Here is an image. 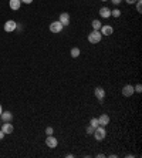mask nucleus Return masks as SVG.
I'll use <instances>...</instances> for the list:
<instances>
[{"label":"nucleus","instance_id":"obj_1","mask_svg":"<svg viewBox=\"0 0 142 158\" xmlns=\"http://www.w3.org/2000/svg\"><path fill=\"white\" fill-rule=\"evenodd\" d=\"M102 40V34L99 33V30H92V32L88 34V42L91 44H97Z\"/></svg>","mask_w":142,"mask_h":158},{"label":"nucleus","instance_id":"obj_2","mask_svg":"<svg viewBox=\"0 0 142 158\" xmlns=\"http://www.w3.org/2000/svg\"><path fill=\"white\" fill-rule=\"evenodd\" d=\"M92 135H94V138H95L97 141H102V140L105 138V135H107V131H105V128H104L102 126H98L95 130H94Z\"/></svg>","mask_w":142,"mask_h":158},{"label":"nucleus","instance_id":"obj_3","mask_svg":"<svg viewBox=\"0 0 142 158\" xmlns=\"http://www.w3.org/2000/svg\"><path fill=\"white\" fill-rule=\"evenodd\" d=\"M94 94L97 97V100L99 101V104H102V103H104V98H105V90H104L102 87H95Z\"/></svg>","mask_w":142,"mask_h":158},{"label":"nucleus","instance_id":"obj_4","mask_svg":"<svg viewBox=\"0 0 142 158\" xmlns=\"http://www.w3.org/2000/svg\"><path fill=\"white\" fill-rule=\"evenodd\" d=\"M45 145L48 148H55L58 145V140L54 137V134L53 135H47V138H45Z\"/></svg>","mask_w":142,"mask_h":158},{"label":"nucleus","instance_id":"obj_5","mask_svg":"<svg viewBox=\"0 0 142 158\" xmlns=\"http://www.w3.org/2000/svg\"><path fill=\"white\" fill-rule=\"evenodd\" d=\"M63 27H64V26H63V24H61V23H60V21L57 20V21H53V23H50V32L51 33H60L61 32V30H63Z\"/></svg>","mask_w":142,"mask_h":158},{"label":"nucleus","instance_id":"obj_6","mask_svg":"<svg viewBox=\"0 0 142 158\" xmlns=\"http://www.w3.org/2000/svg\"><path fill=\"white\" fill-rule=\"evenodd\" d=\"M16 29H17V23L14 20H7L4 23V32L11 33V32H14Z\"/></svg>","mask_w":142,"mask_h":158},{"label":"nucleus","instance_id":"obj_7","mask_svg":"<svg viewBox=\"0 0 142 158\" xmlns=\"http://www.w3.org/2000/svg\"><path fill=\"white\" fill-rule=\"evenodd\" d=\"M134 93H135L134 85L127 84V85L122 87V95H124V97H131V95H134Z\"/></svg>","mask_w":142,"mask_h":158},{"label":"nucleus","instance_id":"obj_8","mask_svg":"<svg viewBox=\"0 0 142 158\" xmlns=\"http://www.w3.org/2000/svg\"><path fill=\"white\" fill-rule=\"evenodd\" d=\"M99 33H101L102 36H111V34L114 33V29H112V26H109V24H105V26H101V29H99Z\"/></svg>","mask_w":142,"mask_h":158},{"label":"nucleus","instance_id":"obj_9","mask_svg":"<svg viewBox=\"0 0 142 158\" xmlns=\"http://www.w3.org/2000/svg\"><path fill=\"white\" fill-rule=\"evenodd\" d=\"M0 130L4 133V134H11L14 131V127L11 126V123H4L3 126L0 127Z\"/></svg>","mask_w":142,"mask_h":158},{"label":"nucleus","instance_id":"obj_10","mask_svg":"<svg viewBox=\"0 0 142 158\" xmlns=\"http://www.w3.org/2000/svg\"><path fill=\"white\" fill-rule=\"evenodd\" d=\"M109 121H111V118H109L108 114H101V116H99V118H98L99 126H102V127L108 126V124H109Z\"/></svg>","mask_w":142,"mask_h":158},{"label":"nucleus","instance_id":"obj_11","mask_svg":"<svg viewBox=\"0 0 142 158\" xmlns=\"http://www.w3.org/2000/svg\"><path fill=\"white\" fill-rule=\"evenodd\" d=\"M11 118H13V114H11L10 111H3V113L0 114V120H1L3 123H10Z\"/></svg>","mask_w":142,"mask_h":158},{"label":"nucleus","instance_id":"obj_12","mask_svg":"<svg viewBox=\"0 0 142 158\" xmlns=\"http://www.w3.org/2000/svg\"><path fill=\"white\" fill-rule=\"evenodd\" d=\"M58 21H60L63 26H68V24H70V14H68V13H61Z\"/></svg>","mask_w":142,"mask_h":158},{"label":"nucleus","instance_id":"obj_13","mask_svg":"<svg viewBox=\"0 0 142 158\" xmlns=\"http://www.w3.org/2000/svg\"><path fill=\"white\" fill-rule=\"evenodd\" d=\"M99 16L102 17V19H108V17H111V9H108V7H101L99 9Z\"/></svg>","mask_w":142,"mask_h":158},{"label":"nucleus","instance_id":"obj_14","mask_svg":"<svg viewBox=\"0 0 142 158\" xmlns=\"http://www.w3.org/2000/svg\"><path fill=\"white\" fill-rule=\"evenodd\" d=\"M9 6L11 10H19L22 6V0H9Z\"/></svg>","mask_w":142,"mask_h":158},{"label":"nucleus","instance_id":"obj_15","mask_svg":"<svg viewBox=\"0 0 142 158\" xmlns=\"http://www.w3.org/2000/svg\"><path fill=\"white\" fill-rule=\"evenodd\" d=\"M70 54H71V57H73V59H77V57H80V54H81V50H80L78 47H74V49H71Z\"/></svg>","mask_w":142,"mask_h":158},{"label":"nucleus","instance_id":"obj_16","mask_svg":"<svg viewBox=\"0 0 142 158\" xmlns=\"http://www.w3.org/2000/svg\"><path fill=\"white\" fill-rule=\"evenodd\" d=\"M91 26H92V29H94V30H99L102 24H101V21H99L98 19H95V20H92V23H91Z\"/></svg>","mask_w":142,"mask_h":158},{"label":"nucleus","instance_id":"obj_17","mask_svg":"<svg viewBox=\"0 0 142 158\" xmlns=\"http://www.w3.org/2000/svg\"><path fill=\"white\" fill-rule=\"evenodd\" d=\"M111 16L115 17V19H118V17L121 16V10L120 9H114V10H111Z\"/></svg>","mask_w":142,"mask_h":158},{"label":"nucleus","instance_id":"obj_18","mask_svg":"<svg viewBox=\"0 0 142 158\" xmlns=\"http://www.w3.org/2000/svg\"><path fill=\"white\" fill-rule=\"evenodd\" d=\"M90 126H92V127H94V128H97V127L99 126L98 118H91V120H90Z\"/></svg>","mask_w":142,"mask_h":158},{"label":"nucleus","instance_id":"obj_19","mask_svg":"<svg viewBox=\"0 0 142 158\" xmlns=\"http://www.w3.org/2000/svg\"><path fill=\"white\" fill-rule=\"evenodd\" d=\"M45 134H47V135H53V134H54V128H53V127H47V128H45Z\"/></svg>","mask_w":142,"mask_h":158},{"label":"nucleus","instance_id":"obj_20","mask_svg":"<svg viewBox=\"0 0 142 158\" xmlns=\"http://www.w3.org/2000/svg\"><path fill=\"white\" fill-rule=\"evenodd\" d=\"M136 11H138V13H142V3H141V0H136Z\"/></svg>","mask_w":142,"mask_h":158},{"label":"nucleus","instance_id":"obj_21","mask_svg":"<svg viewBox=\"0 0 142 158\" xmlns=\"http://www.w3.org/2000/svg\"><path fill=\"white\" fill-rule=\"evenodd\" d=\"M134 90H135V93H138V94H139V93H142V85L141 84H136L135 87H134Z\"/></svg>","mask_w":142,"mask_h":158},{"label":"nucleus","instance_id":"obj_22","mask_svg":"<svg viewBox=\"0 0 142 158\" xmlns=\"http://www.w3.org/2000/svg\"><path fill=\"white\" fill-rule=\"evenodd\" d=\"M94 130H95V128H94V127H92V126H88L87 128H85V131H87V134H92V133H94Z\"/></svg>","mask_w":142,"mask_h":158},{"label":"nucleus","instance_id":"obj_23","mask_svg":"<svg viewBox=\"0 0 142 158\" xmlns=\"http://www.w3.org/2000/svg\"><path fill=\"white\" fill-rule=\"evenodd\" d=\"M111 1H112V4H115V6H118V4H120L121 1H122V0H111Z\"/></svg>","mask_w":142,"mask_h":158},{"label":"nucleus","instance_id":"obj_24","mask_svg":"<svg viewBox=\"0 0 142 158\" xmlns=\"http://www.w3.org/2000/svg\"><path fill=\"white\" fill-rule=\"evenodd\" d=\"M22 3H24V4H30V3H33V0H22Z\"/></svg>","mask_w":142,"mask_h":158},{"label":"nucleus","instance_id":"obj_25","mask_svg":"<svg viewBox=\"0 0 142 158\" xmlns=\"http://www.w3.org/2000/svg\"><path fill=\"white\" fill-rule=\"evenodd\" d=\"M128 4H134V3H136V0H125Z\"/></svg>","mask_w":142,"mask_h":158},{"label":"nucleus","instance_id":"obj_26","mask_svg":"<svg viewBox=\"0 0 142 158\" xmlns=\"http://www.w3.org/2000/svg\"><path fill=\"white\" fill-rule=\"evenodd\" d=\"M4 135H6V134H4V133L0 130V140H3V138H4Z\"/></svg>","mask_w":142,"mask_h":158},{"label":"nucleus","instance_id":"obj_27","mask_svg":"<svg viewBox=\"0 0 142 158\" xmlns=\"http://www.w3.org/2000/svg\"><path fill=\"white\" fill-rule=\"evenodd\" d=\"M3 113V108H1V104H0V114Z\"/></svg>","mask_w":142,"mask_h":158},{"label":"nucleus","instance_id":"obj_28","mask_svg":"<svg viewBox=\"0 0 142 158\" xmlns=\"http://www.w3.org/2000/svg\"><path fill=\"white\" fill-rule=\"evenodd\" d=\"M101 1H108V0H101Z\"/></svg>","mask_w":142,"mask_h":158},{"label":"nucleus","instance_id":"obj_29","mask_svg":"<svg viewBox=\"0 0 142 158\" xmlns=\"http://www.w3.org/2000/svg\"><path fill=\"white\" fill-rule=\"evenodd\" d=\"M0 127H1V123H0Z\"/></svg>","mask_w":142,"mask_h":158}]
</instances>
